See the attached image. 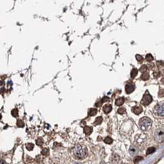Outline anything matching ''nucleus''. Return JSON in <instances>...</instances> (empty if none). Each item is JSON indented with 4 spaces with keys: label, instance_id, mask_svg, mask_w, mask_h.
Wrapping results in <instances>:
<instances>
[{
    "label": "nucleus",
    "instance_id": "f257e3e1",
    "mask_svg": "<svg viewBox=\"0 0 164 164\" xmlns=\"http://www.w3.org/2000/svg\"><path fill=\"white\" fill-rule=\"evenodd\" d=\"M74 156L79 159H85L88 155V150L86 146L82 144H76L73 148Z\"/></svg>",
    "mask_w": 164,
    "mask_h": 164
},
{
    "label": "nucleus",
    "instance_id": "f03ea898",
    "mask_svg": "<svg viewBox=\"0 0 164 164\" xmlns=\"http://www.w3.org/2000/svg\"><path fill=\"white\" fill-rule=\"evenodd\" d=\"M152 125V121L150 118L144 117L139 120V126L141 130L144 132L148 131L151 128Z\"/></svg>",
    "mask_w": 164,
    "mask_h": 164
},
{
    "label": "nucleus",
    "instance_id": "7ed1b4c3",
    "mask_svg": "<svg viewBox=\"0 0 164 164\" xmlns=\"http://www.w3.org/2000/svg\"><path fill=\"white\" fill-rule=\"evenodd\" d=\"M153 112L157 117H164V101H162L155 105L153 109Z\"/></svg>",
    "mask_w": 164,
    "mask_h": 164
},
{
    "label": "nucleus",
    "instance_id": "20e7f679",
    "mask_svg": "<svg viewBox=\"0 0 164 164\" xmlns=\"http://www.w3.org/2000/svg\"><path fill=\"white\" fill-rule=\"evenodd\" d=\"M155 141L156 142L161 143L164 141V129L163 128H158L155 131L154 135Z\"/></svg>",
    "mask_w": 164,
    "mask_h": 164
},
{
    "label": "nucleus",
    "instance_id": "39448f33",
    "mask_svg": "<svg viewBox=\"0 0 164 164\" xmlns=\"http://www.w3.org/2000/svg\"><path fill=\"white\" fill-rule=\"evenodd\" d=\"M152 97L151 96V95L149 94V93L148 92V91H146V93L144 95L143 97H142V99L141 101V104L142 105H148L149 104L152 102Z\"/></svg>",
    "mask_w": 164,
    "mask_h": 164
},
{
    "label": "nucleus",
    "instance_id": "423d86ee",
    "mask_svg": "<svg viewBox=\"0 0 164 164\" xmlns=\"http://www.w3.org/2000/svg\"><path fill=\"white\" fill-rule=\"evenodd\" d=\"M135 89V86L132 83H128L125 85V91L127 94H130L133 92Z\"/></svg>",
    "mask_w": 164,
    "mask_h": 164
},
{
    "label": "nucleus",
    "instance_id": "0eeeda50",
    "mask_svg": "<svg viewBox=\"0 0 164 164\" xmlns=\"http://www.w3.org/2000/svg\"><path fill=\"white\" fill-rule=\"evenodd\" d=\"M146 136L145 135H138L136 138V141L139 145H142L146 142Z\"/></svg>",
    "mask_w": 164,
    "mask_h": 164
},
{
    "label": "nucleus",
    "instance_id": "6e6552de",
    "mask_svg": "<svg viewBox=\"0 0 164 164\" xmlns=\"http://www.w3.org/2000/svg\"><path fill=\"white\" fill-rule=\"evenodd\" d=\"M139 149L136 146H132L129 149V152L132 156H135L139 152Z\"/></svg>",
    "mask_w": 164,
    "mask_h": 164
},
{
    "label": "nucleus",
    "instance_id": "1a4fd4ad",
    "mask_svg": "<svg viewBox=\"0 0 164 164\" xmlns=\"http://www.w3.org/2000/svg\"><path fill=\"white\" fill-rule=\"evenodd\" d=\"M132 111L136 115H139L142 112L143 109L141 106H134L132 108Z\"/></svg>",
    "mask_w": 164,
    "mask_h": 164
},
{
    "label": "nucleus",
    "instance_id": "9d476101",
    "mask_svg": "<svg viewBox=\"0 0 164 164\" xmlns=\"http://www.w3.org/2000/svg\"><path fill=\"white\" fill-rule=\"evenodd\" d=\"M112 107L111 104H105L103 107V111L105 114H109L112 111Z\"/></svg>",
    "mask_w": 164,
    "mask_h": 164
},
{
    "label": "nucleus",
    "instance_id": "9b49d317",
    "mask_svg": "<svg viewBox=\"0 0 164 164\" xmlns=\"http://www.w3.org/2000/svg\"><path fill=\"white\" fill-rule=\"evenodd\" d=\"M124 102H125V99L124 98H119L115 100V105H118V106H120V105H123Z\"/></svg>",
    "mask_w": 164,
    "mask_h": 164
},
{
    "label": "nucleus",
    "instance_id": "f8f14e48",
    "mask_svg": "<svg viewBox=\"0 0 164 164\" xmlns=\"http://www.w3.org/2000/svg\"><path fill=\"white\" fill-rule=\"evenodd\" d=\"M83 132L86 135H89L93 132V128L91 126H85L83 129Z\"/></svg>",
    "mask_w": 164,
    "mask_h": 164
},
{
    "label": "nucleus",
    "instance_id": "ddd939ff",
    "mask_svg": "<svg viewBox=\"0 0 164 164\" xmlns=\"http://www.w3.org/2000/svg\"><path fill=\"white\" fill-rule=\"evenodd\" d=\"M141 78L144 81L148 80L149 78V74L148 72H146L144 73H142L141 75Z\"/></svg>",
    "mask_w": 164,
    "mask_h": 164
},
{
    "label": "nucleus",
    "instance_id": "4468645a",
    "mask_svg": "<svg viewBox=\"0 0 164 164\" xmlns=\"http://www.w3.org/2000/svg\"><path fill=\"white\" fill-rule=\"evenodd\" d=\"M97 112H98V110L96 109H90L89 110V112H88V115L89 116H95V115H96Z\"/></svg>",
    "mask_w": 164,
    "mask_h": 164
},
{
    "label": "nucleus",
    "instance_id": "2eb2a0df",
    "mask_svg": "<svg viewBox=\"0 0 164 164\" xmlns=\"http://www.w3.org/2000/svg\"><path fill=\"white\" fill-rule=\"evenodd\" d=\"M138 70L137 68H133V70H132V72H131V74H130L131 78H135V77L138 75Z\"/></svg>",
    "mask_w": 164,
    "mask_h": 164
},
{
    "label": "nucleus",
    "instance_id": "dca6fc26",
    "mask_svg": "<svg viewBox=\"0 0 164 164\" xmlns=\"http://www.w3.org/2000/svg\"><path fill=\"white\" fill-rule=\"evenodd\" d=\"M102 120H103V119H102V117H97L96 120H95L94 124H95V125H100V124L102 123Z\"/></svg>",
    "mask_w": 164,
    "mask_h": 164
},
{
    "label": "nucleus",
    "instance_id": "f3484780",
    "mask_svg": "<svg viewBox=\"0 0 164 164\" xmlns=\"http://www.w3.org/2000/svg\"><path fill=\"white\" fill-rule=\"evenodd\" d=\"M145 59H146L148 62H151V61H152L154 60V57L152 56V55L151 54H148L146 56Z\"/></svg>",
    "mask_w": 164,
    "mask_h": 164
},
{
    "label": "nucleus",
    "instance_id": "a211bd4d",
    "mask_svg": "<svg viewBox=\"0 0 164 164\" xmlns=\"http://www.w3.org/2000/svg\"><path fill=\"white\" fill-rule=\"evenodd\" d=\"M104 142L106 144H112V142H113V139L111 138H110V137H106L104 139Z\"/></svg>",
    "mask_w": 164,
    "mask_h": 164
},
{
    "label": "nucleus",
    "instance_id": "6ab92c4d",
    "mask_svg": "<svg viewBox=\"0 0 164 164\" xmlns=\"http://www.w3.org/2000/svg\"><path fill=\"white\" fill-rule=\"evenodd\" d=\"M155 151V148H154V147H151V148H149L146 151V154L147 155L151 154H152L153 152H154Z\"/></svg>",
    "mask_w": 164,
    "mask_h": 164
},
{
    "label": "nucleus",
    "instance_id": "aec40b11",
    "mask_svg": "<svg viewBox=\"0 0 164 164\" xmlns=\"http://www.w3.org/2000/svg\"><path fill=\"white\" fill-rule=\"evenodd\" d=\"M25 147H26L27 150L32 151L33 150V149L34 148V144L32 143H27L26 144V145H25Z\"/></svg>",
    "mask_w": 164,
    "mask_h": 164
},
{
    "label": "nucleus",
    "instance_id": "412c9836",
    "mask_svg": "<svg viewBox=\"0 0 164 164\" xmlns=\"http://www.w3.org/2000/svg\"><path fill=\"white\" fill-rule=\"evenodd\" d=\"M49 149H47V148H45V149H43L41 151V154H42V155H44V156H48V155H49Z\"/></svg>",
    "mask_w": 164,
    "mask_h": 164
},
{
    "label": "nucleus",
    "instance_id": "4be33fe9",
    "mask_svg": "<svg viewBox=\"0 0 164 164\" xmlns=\"http://www.w3.org/2000/svg\"><path fill=\"white\" fill-rule=\"evenodd\" d=\"M19 113V111H18V109H12V111H11V114H12V115L14 117H17L18 116V114Z\"/></svg>",
    "mask_w": 164,
    "mask_h": 164
},
{
    "label": "nucleus",
    "instance_id": "5701e85b",
    "mask_svg": "<svg viewBox=\"0 0 164 164\" xmlns=\"http://www.w3.org/2000/svg\"><path fill=\"white\" fill-rule=\"evenodd\" d=\"M17 125L18 127H20V128H22L24 126V122H23L22 120L21 119H19L17 120Z\"/></svg>",
    "mask_w": 164,
    "mask_h": 164
},
{
    "label": "nucleus",
    "instance_id": "b1692460",
    "mask_svg": "<svg viewBox=\"0 0 164 164\" xmlns=\"http://www.w3.org/2000/svg\"><path fill=\"white\" fill-rule=\"evenodd\" d=\"M36 144L39 146H42V145L43 144V140L42 138H39L38 139H37L36 141Z\"/></svg>",
    "mask_w": 164,
    "mask_h": 164
},
{
    "label": "nucleus",
    "instance_id": "393cba45",
    "mask_svg": "<svg viewBox=\"0 0 164 164\" xmlns=\"http://www.w3.org/2000/svg\"><path fill=\"white\" fill-rule=\"evenodd\" d=\"M142 159H143V157L141 156H136L135 157V159H134V162H135V163H138V162H140L141 160H142Z\"/></svg>",
    "mask_w": 164,
    "mask_h": 164
},
{
    "label": "nucleus",
    "instance_id": "a878e982",
    "mask_svg": "<svg viewBox=\"0 0 164 164\" xmlns=\"http://www.w3.org/2000/svg\"><path fill=\"white\" fill-rule=\"evenodd\" d=\"M117 112L119 114H121V115H123V114L126 113V109H125V107H120L118 109Z\"/></svg>",
    "mask_w": 164,
    "mask_h": 164
},
{
    "label": "nucleus",
    "instance_id": "bb28decb",
    "mask_svg": "<svg viewBox=\"0 0 164 164\" xmlns=\"http://www.w3.org/2000/svg\"><path fill=\"white\" fill-rule=\"evenodd\" d=\"M148 67H147V65H143L141 67L140 69H139V71H140L141 72H142V73H144V72H146L147 69H148Z\"/></svg>",
    "mask_w": 164,
    "mask_h": 164
},
{
    "label": "nucleus",
    "instance_id": "cd10ccee",
    "mask_svg": "<svg viewBox=\"0 0 164 164\" xmlns=\"http://www.w3.org/2000/svg\"><path fill=\"white\" fill-rule=\"evenodd\" d=\"M158 96L160 98H163L164 97V89L162 88H160L159 91V93H158Z\"/></svg>",
    "mask_w": 164,
    "mask_h": 164
},
{
    "label": "nucleus",
    "instance_id": "c85d7f7f",
    "mask_svg": "<svg viewBox=\"0 0 164 164\" xmlns=\"http://www.w3.org/2000/svg\"><path fill=\"white\" fill-rule=\"evenodd\" d=\"M136 60L138 61L139 62H143V58H142V56L139 55V54H136Z\"/></svg>",
    "mask_w": 164,
    "mask_h": 164
},
{
    "label": "nucleus",
    "instance_id": "c756f323",
    "mask_svg": "<svg viewBox=\"0 0 164 164\" xmlns=\"http://www.w3.org/2000/svg\"><path fill=\"white\" fill-rule=\"evenodd\" d=\"M157 65L159 68H162L164 67V62L162 61H159L157 62Z\"/></svg>",
    "mask_w": 164,
    "mask_h": 164
},
{
    "label": "nucleus",
    "instance_id": "7c9ffc66",
    "mask_svg": "<svg viewBox=\"0 0 164 164\" xmlns=\"http://www.w3.org/2000/svg\"><path fill=\"white\" fill-rule=\"evenodd\" d=\"M101 101H102V102H109L110 101V99L109 97L107 96H104L103 97V98H102V99H101Z\"/></svg>",
    "mask_w": 164,
    "mask_h": 164
},
{
    "label": "nucleus",
    "instance_id": "2f4dec72",
    "mask_svg": "<svg viewBox=\"0 0 164 164\" xmlns=\"http://www.w3.org/2000/svg\"><path fill=\"white\" fill-rule=\"evenodd\" d=\"M159 74H160L159 72H158V71H155V72H154V74H153L154 77L155 78H158L160 76Z\"/></svg>",
    "mask_w": 164,
    "mask_h": 164
},
{
    "label": "nucleus",
    "instance_id": "473e14b6",
    "mask_svg": "<svg viewBox=\"0 0 164 164\" xmlns=\"http://www.w3.org/2000/svg\"><path fill=\"white\" fill-rule=\"evenodd\" d=\"M102 103H103V102H102V101L101 100V101H98V102H97L96 103V104H95V105H96V107H101V105H102Z\"/></svg>",
    "mask_w": 164,
    "mask_h": 164
},
{
    "label": "nucleus",
    "instance_id": "72a5a7b5",
    "mask_svg": "<svg viewBox=\"0 0 164 164\" xmlns=\"http://www.w3.org/2000/svg\"><path fill=\"white\" fill-rule=\"evenodd\" d=\"M154 67V65L153 63H150L148 64V68H150V69H152Z\"/></svg>",
    "mask_w": 164,
    "mask_h": 164
},
{
    "label": "nucleus",
    "instance_id": "f704fd0d",
    "mask_svg": "<svg viewBox=\"0 0 164 164\" xmlns=\"http://www.w3.org/2000/svg\"><path fill=\"white\" fill-rule=\"evenodd\" d=\"M1 164H6V163H5V162H4V161L1 160Z\"/></svg>",
    "mask_w": 164,
    "mask_h": 164
},
{
    "label": "nucleus",
    "instance_id": "c9c22d12",
    "mask_svg": "<svg viewBox=\"0 0 164 164\" xmlns=\"http://www.w3.org/2000/svg\"><path fill=\"white\" fill-rule=\"evenodd\" d=\"M101 164H106V163H105L104 162H101Z\"/></svg>",
    "mask_w": 164,
    "mask_h": 164
},
{
    "label": "nucleus",
    "instance_id": "e433bc0d",
    "mask_svg": "<svg viewBox=\"0 0 164 164\" xmlns=\"http://www.w3.org/2000/svg\"><path fill=\"white\" fill-rule=\"evenodd\" d=\"M74 164H81L80 163H78V162H76V163H74Z\"/></svg>",
    "mask_w": 164,
    "mask_h": 164
}]
</instances>
